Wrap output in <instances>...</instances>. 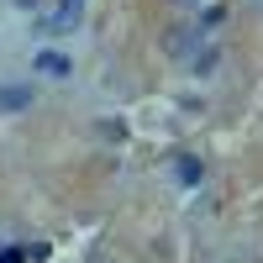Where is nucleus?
I'll use <instances>...</instances> for the list:
<instances>
[{
  "instance_id": "f257e3e1",
  "label": "nucleus",
  "mask_w": 263,
  "mask_h": 263,
  "mask_svg": "<svg viewBox=\"0 0 263 263\" xmlns=\"http://www.w3.org/2000/svg\"><path fill=\"white\" fill-rule=\"evenodd\" d=\"M37 74L63 79V74H69V58H63V53H37Z\"/></svg>"
},
{
  "instance_id": "f03ea898",
  "label": "nucleus",
  "mask_w": 263,
  "mask_h": 263,
  "mask_svg": "<svg viewBox=\"0 0 263 263\" xmlns=\"http://www.w3.org/2000/svg\"><path fill=\"white\" fill-rule=\"evenodd\" d=\"M79 6H84V0H63V11L53 16V32H63V27H69V21L79 16Z\"/></svg>"
},
{
  "instance_id": "7ed1b4c3",
  "label": "nucleus",
  "mask_w": 263,
  "mask_h": 263,
  "mask_svg": "<svg viewBox=\"0 0 263 263\" xmlns=\"http://www.w3.org/2000/svg\"><path fill=\"white\" fill-rule=\"evenodd\" d=\"M179 179L195 184V179H200V163H195V158H179Z\"/></svg>"
},
{
  "instance_id": "20e7f679",
  "label": "nucleus",
  "mask_w": 263,
  "mask_h": 263,
  "mask_svg": "<svg viewBox=\"0 0 263 263\" xmlns=\"http://www.w3.org/2000/svg\"><path fill=\"white\" fill-rule=\"evenodd\" d=\"M0 105H11V111H16V105H27V90H6V95H0Z\"/></svg>"
},
{
  "instance_id": "39448f33",
  "label": "nucleus",
  "mask_w": 263,
  "mask_h": 263,
  "mask_svg": "<svg viewBox=\"0 0 263 263\" xmlns=\"http://www.w3.org/2000/svg\"><path fill=\"white\" fill-rule=\"evenodd\" d=\"M21 258H27L21 248H6V253H0V263H21Z\"/></svg>"
},
{
  "instance_id": "423d86ee",
  "label": "nucleus",
  "mask_w": 263,
  "mask_h": 263,
  "mask_svg": "<svg viewBox=\"0 0 263 263\" xmlns=\"http://www.w3.org/2000/svg\"><path fill=\"white\" fill-rule=\"evenodd\" d=\"M16 6H37V0H16Z\"/></svg>"
}]
</instances>
